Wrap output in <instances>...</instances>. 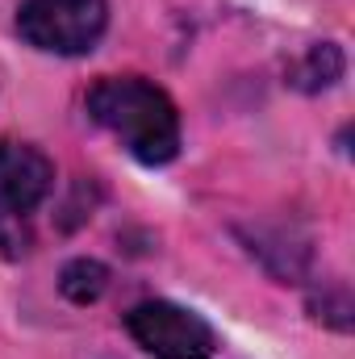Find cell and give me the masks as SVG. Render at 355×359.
Instances as JSON below:
<instances>
[{
    "label": "cell",
    "instance_id": "cell-1",
    "mask_svg": "<svg viewBox=\"0 0 355 359\" xmlns=\"http://www.w3.org/2000/svg\"><path fill=\"white\" fill-rule=\"evenodd\" d=\"M88 113L138 163H168L180 151V113L172 96L142 76H105L88 92Z\"/></svg>",
    "mask_w": 355,
    "mask_h": 359
},
{
    "label": "cell",
    "instance_id": "cell-2",
    "mask_svg": "<svg viewBox=\"0 0 355 359\" xmlns=\"http://www.w3.org/2000/svg\"><path fill=\"white\" fill-rule=\"evenodd\" d=\"M55 168L38 147L25 142H0V251L21 255L25 230L21 222L51 196Z\"/></svg>",
    "mask_w": 355,
    "mask_h": 359
},
{
    "label": "cell",
    "instance_id": "cell-3",
    "mask_svg": "<svg viewBox=\"0 0 355 359\" xmlns=\"http://www.w3.org/2000/svg\"><path fill=\"white\" fill-rule=\"evenodd\" d=\"M109 25L105 0H25L17 29L29 46L51 55H84L100 42Z\"/></svg>",
    "mask_w": 355,
    "mask_h": 359
},
{
    "label": "cell",
    "instance_id": "cell-4",
    "mask_svg": "<svg viewBox=\"0 0 355 359\" xmlns=\"http://www.w3.org/2000/svg\"><path fill=\"white\" fill-rule=\"evenodd\" d=\"M126 330L155 359H209L213 330L201 313L172 301H142L126 313Z\"/></svg>",
    "mask_w": 355,
    "mask_h": 359
},
{
    "label": "cell",
    "instance_id": "cell-5",
    "mask_svg": "<svg viewBox=\"0 0 355 359\" xmlns=\"http://www.w3.org/2000/svg\"><path fill=\"white\" fill-rule=\"evenodd\" d=\"M297 80V88L305 92H318V88H330L339 76H343V50L335 46V42H318V46H309V55L297 63V72H293Z\"/></svg>",
    "mask_w": 355,
    "mask_h": 359
},
{
    "label": "cell",
    "instance_id": "cell-6",
    "mask_svg": "<svg viewBox=\"0 0 355 359\" xmlns=\"http://www.w3.org/2000/svg\"><path fill=\"white\" fill-rule=\"evenodd\" d=\"M59 288H63L67 301L92 305V301H100V292L109 288V268L96 264V259H72L67 268L59 271Z\"/></svg>",
    "mask_w": 355,
    "mask_h": 359
}]
</instances>
